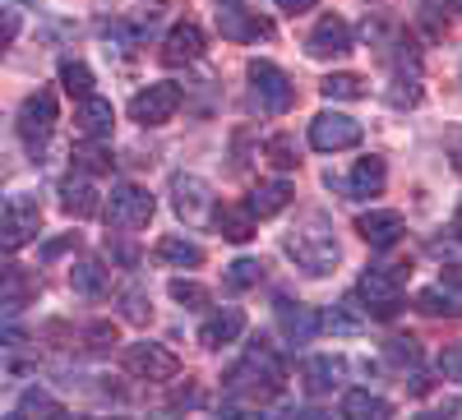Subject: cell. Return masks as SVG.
<instances>
[{
	"label": "cell",
	"mask_w": 462,
	"mask_h": 420,
	"mask_svg": "<svg viewBox=\"0 0 462 420\" xmlns=\"http://www.w3.org/2000/svg\"><path fill=\"white\" fill-rule=\"evenodd\" d=\"M370 324V315H365V305H361V296H346V300H337L333 310L324 315V328H333V333H342V337H352V333H361Z\"/></svg>",
	"instance_id": "cb8c5ba5"
},
{
	"label": "cell",
	"mask_w": 462,
	"mask_h": 420,
	"mask_svg": "<svg viewBox=\"0 0 462 420\" xmlns=\"http://www.w3.org/2000/svg\"><path fill=\"white\" fill-rule=\"evenodd\" d=\"M171 300H180L185 310H204V305H208L213 296H208V287H199V282H185V278H176V282H171Z\"/></svg>",
	"instance_id": "d590c367"
},
{
	"label": "cell",
	"mask_w": 462,
	"mask_h": 420,
	"mask_svg": "<svg viewBox=\"0 0 462 420\" xmlns=\"http://www.w3.org/2000/svg\"><path fill=\"white\" fill-rule=\"evenodd\" d=\"M152 5H162V0H152Z\"/></svg>",
	"instance_id": "681fc988"
},
{
	"label": "cell",
	"mask_w": 462,
	"mask_h": 420,
	"mask_svg": "<svg viewBox=\"0 0 462 420\" xmlns=\"http://www.w3.org/2000/svg\"><path fill=\"white\" fill-rule=\"evenodd\" d=\"M250 93H254L259 111H268V116H282V111L296 102L291 79H287L273 60H250Z\"/></svg>",
	"instance_id": "52a82bcc"
},
{
	"label": "cell",
	"mask_w": 462,
	"mask_h": 420,
	"mask_svg": "<svg viewBox=\"0 0 462 420\" xmlns=\"http://www.w3.org/2000/svg\"><path fill=\"white\" fill-rule=\"evenodd\" d=\"M23 5H32V0H23Z\"/></svg>",
	"instance_id": "f907efd6"
},
{
	"label": "cell",
	"mask_w": 462,
	"mask_h": 420,
	"mask_svg": "<svg viewBox=\"0 0 462 420\" xmlns=\"http://www.w3.org/2000/svg\"><path fill=\"white\" fill-rule=\"evenodd\" d=\"M383 180H389L383 162L379 158H361L352 167V176H346V195H352V199H370V195H379V189H383Z\"/></svg>",
	"instance_id": "44dd1931"
},
{
	"label": "cell",
	"mask_w": 462,
	"mask_h": 420,
	"mask_svg": "<svg viewBox=\"0 0 462 420\" xmlns=\"http://www.w3.org/2000/svg\"><path fill=\"white\" fill-rule=\"evenodd\" d=\"M291 204V185L287 180H259L254 189H250V199H245V208L254 213V217H273V213H282Z\"/></svg>",
	"instance_id": "ffe728a7"
},
{
	"label": "cell",
	"mask_w": 462,
	"mask_h": 420,
	"mask_svg": "<svg viewBox=\"0 0 462 420\" xmlns=\"http://www.w3.org/2000/svg\"><path fill=\"white\" fill-rule=\"evenodd\" d=\"M51 130H56V93H32V97H23V106H19V139L28 143V152H32V162H37V152H42V143L51 139Z\"/></svg>",
	"instance_id": "ba28073f"
},
{
	"label": "cell",
	"mask_w": 462,
	"mask_h": 420,
	"mask_svg": "<svg viewBox=\"0 0 462 420\" xmlns=\"http://www.w3.org/2000/svg\"><path fill=\"white\" fill-rule=\"evenodd\" d=\"M204 56V32L195 23H176L167 32V42H162V60L167 65H189V60H199Z\"/></svg>",
	"instance_id": "e0dca14e"
},
{
	"label": "cell",
	"mask_w": 462,
	"mask_h": 420,
	"mask_svg": "<svg viewBox=\"0 0 462 420\" xmlns=\"http://www.w3.org/2000/svg\"><path fill=\"white\" fill-rule=\"evenodd\" d=\"M226 388L236 393V397H250V402H268V397H278L287 388V365L259 337V342H250V347H245V361L226 374Z\"/></svg>",
	"instance_id": "6da1fadb"
},
{
	"label": "cell",
	"mask_w": 462,
	"mask_h": 420,
	"mask_svg": "<svg viewBox=\"0 0 462 420\" xmlns=\"http://www.w3.org/2000/svg\"><path fill=\"white\" fill-rule=\"evenodd\" d=\"M393 406L383 402L379 393H365V388H352L342 397V415H352V420H383Z\"/></svg>",
	"instance_id": "83f0119b"
},
{
	"label": "cell",
	"mask_w": 462,
	"mask_h": 420,
	"mask_svg": "<svg viewBox=\"0 0 462 420\" xmlns=\"http://www.w3.org/2000/svg\"><path fill=\"white\" fill-rule=\"evenodd\" d=\"M278 5H282L287 14H305V10H315V0H278Z\"/></svg>",
	"instance_id": "f6af8a7d"
},
{
	"label": "cell",
	"mask_w": 462,
	"mask_h": 420,
	"mask_svg": "<svg viewBox=\"0 0 462 420\" xmlns=\"http://www.w3.org/2000/svg\"><path fill=\"white\" fill-rule=\"evenodd\" d=\"M213 19H217V32L226 42H268V37H273V23L259 10H245L241 0H217Z\"/></svg>",
	"instance_id": "5b68a950"
},
{
	"label": "cell",
	"mask_w": 462,
	"mask_h": 420,
	"mask_svg": "<svg viewBox=\"0 0 462 420\" xmlns=\"http://www.w3.org/2000/svg\"><path fill=\"white\" fill-rule=\"evenodd\" d=\"M453 158H457V171H462V134L453 139Z\"/></svg>",
	"instance_id": "bcb514c9"
},
{
	"label": "cell",
	"mask_w": 462,
	"mask_h": 420,
	"mask_svg": "<svg viewBox=\"0 0 462 420\" xmlns=\"http://www.w3.org/2000/svg\"><path fill=\"white\" fill-rule=\"evenodd\" d=\"M305 51H310L315 60L346 56V51H352V28H346V19H337V14H324V19L315 23V32L305 37Z\"/></svg>",
	"instance_id": "5bb4252c"
},
{
	"label": "cell",
	"mask_w": 462,
	"mask_h": 420,
	"mask_svg": "<svg viewBox=\"0 0 462 420\" xmlns=\"http://www.w3.org/2000/svg\"><path fill=\"white\" fill-rule=\"evenodd\" d=\"M125 315H130L134 324H143V319H148V296H143L139 287H134V291H125Z\"/></svg>",
	"instance_id": "f35d334b"
},
{
	"label": "cell",
	"mask_w": 462,
	"mask_h": 420,
	"mask_svg": "<svg viewBox=\"0 0 462 420\" xmlns=\"http://www.w3.org/2000/svg\"><path fill=\"white\" fill-rule=\"evenodd\" d=\"M152 195L139 185H116L111 199H106V226H116V232H143V226L152 222Z\"/></svg>",
	"instance_id": "8992f818"
},
{
	"label": "cell",
	"mask_w": 462,
	"mask_h": 420,
	"mask_svg": "<svg viewBox=\"0 0 462 420\" xmlns=\"http://www.w3.org/2000/svg\"><path fill=\"white\" fill-rule=\"evenodd\" d=\"M74 171H79V176H102V171H111V152L102 148V139H88L84 148H74Z\"/></svg>",
	"instance_id": "f546056e"
},
{
	"label": "cell",
	"mask_w": 462,
	"mask_h": 420,
	"mask_svg": "<svg viewBox=\"0 0 462 420\" xmlns=\"http://www.w3.org/2000/svg\"><path fill=\"white\" fill-rule=\"evenodd\" d=\"M245 333V315L236 310V305H226V310H217L213 319H204V328H199V342L208 352H217V347H226V342H236Z\"/></svg>",
	"instance_id": "ac0fdd59"
},
{
	"label": "cell",
	"mask_w": 462,
	"mask_h": 420,
	"mask_svg": "<svg viewBox=\"0 0 462 420\" xmlns=\"http://www.w3.org/2000/svg\"><path fill=\"white\" fill-rule=\"evenodd\" d=\"M319 93L328 102H356V97H365V84L356 79V74H328V79L319 84Z\"/></svg>",
	"instance_id": "4dcf8cb0"
},
{
	"label": "cell",
	"mask_w": 462,
	"mask_h": 420,
	"mask_svg": "<svg viewBox=\"0 0 462 420\" xmlns=\"http://www.w3.org/2000/svg\"><path fill=\"white\" fill-rule=\"evenodd\" d=\"M402 263H379V269H370L356 287V296L365 300V315L370 319H393L402 310Z\"/></svg>",
	"instance_id": "3957f363"
},
{
	"label": "cell",
	"mask_w": 462,
	"mask_h": 420,
	"mask_svg": "<svg viewBox=\"0 0 462 420\" xmlns=\"http://www.w3.org/2000/svg\"><path fill=\"white\" fill-rule=\"evenodd\" d=\"M213 226H217V236L245 245V241L254 236V213H250V208H217V213H213Z\"/></svg>",
	"instance_id": "4316f807"
},
{
	"label": "cell",
	"mask_w": 462,
	"mask_h": 420,
	"mask_svg": "<svg viewBox=\"0 0 462 420\" xmlns=\"http://www.w3.org/2000/svg\"><path fill=\"white\" fill-rule=\"evenodd\" d=\"M60 208L69 217H93L97 213V189L88 185V176H69L60 185Z\"/></svg>",
	"instance_id": "603a6c76"
},
{
	"label": "cell",
	"mask_w": 462,
	"mask_h": 420,
	"mask_svg": "<svg viewBox=\"0 0 462 420\" xmlns=\"http://www.w3.org/2000/svg\"><path fill=\"white\" fill-rule=\"evenodd\" d=\"M37 291H42V282H37L32 269H23V263H5L0 269V310L5 315H19L23 305H32Z\"/></svg>",
	"instance_id": "4fadbf2b"
},
{
	"label": "cell",
	"mask_w": 462,
	"mask_h": 420,
	"mask_svg": "<svg viewBox=\"0 0 462 420\" xmlns=\"http://www.w3.org/2000/svg\"><path fill=\"white\" fill-rule=\"evenodd\" d=\"M69 287L79 291V296H102V291H106V269H102L97 259L74 263V269H69Z\"/></svg>",
	"instance_id": "f1b7e54d"
},
{
	"label": "cell",
	"mask_w": 462,
	"mask_h": 420,
	"mask_svg": "<svg viewBox=\"0 0 462 420\" xmlns=\"http://www.w3.org/2000/svg\"><path fill=\"white\" fill-rule=\"evenodd\" d=\"M453 232L462 236V208H457V217H453Z\"/></svg>",
	"instance_id": "7dc6e473"
},
{
	"label": "cell",
	"mask_w": 462,
	"mask_h": 420,
	"mask_svg": "<svg viewBox=\"0 0 462 420\" xmlns=\"http://www.w3.org/2000/svg\"><path fill=\"white\" fill-rule=\"evenodd\" d=\"M416 310L420 315H448V319H457L462 315V296L457 291H448L444 282H435V287H426V291H416Z\"/></svg>",
	"instance_id": "484cf974"
},
{
	"label": "cell",
	"mask_w": 462,
	"mask_h": 420,
	"mask_svg": "<svg viewBox=\"0 0 462 420\" xmlns=\"http://www.w3.org/2000/svg\"><path fill=\"white\" fill-rule=\"evenodd\" d=\"M60 84H65L69 97H88L93 93V69L84 60H65L60 65Z\"/></svg>",
	"instance_id": "1f68e13d"
},
{
	"label": "cell",
	"mask_w": 462,
	"mask_h": 420,
	"mask_svg": "<svg viewBox=\"0 0 462 420\" xmlns=\"http://www.w3.org/2000/svg\"><path fill=\"white\" fill-rule=\"evenodd\" d=\"M383 361L389 365H416L420 361V347L411 337H393V342H383Z\"/></svg>",
	"instance_id": "8d00e7d4"
},
{
	"label": "cell",
	"mask_w": 462,
	"mask_h": 420,
	"mask_svg": "<svg viewBox=\"0 0 462 420\" xmlns=\"http://www.w3.org/2000/svg\"><path fill=\"white\" fill-rule=\"evenodd\" d=\"M14 32H19V14L14 10H0V47H5Z\"/></svg>",
	"instance_id": "b9f144b4"
},
{
	"label": "cell",
	"mask_w": 462,
	"mask_h": 420,
	"mask_svg": "<svg viewBox=\"0 0 462 420\" xmlns=\"http://www.w3.org/2000/svg\"><path fill=\"white\" fill-rule=\"evenodd\" d=\"M448 5H453V10H457V14H462V0H448Z\"/></svg>",
	"instance_id": "c3c4849f"
},
{
	"label": "cell",
	"mask_w": 462,
	"mask_h": 420,
	"mask_svg": "<svg viewBox=\"0 0 462 420\" xmlns=\"http://www.w3.org/2000/svg\"><path fill=\"white\" fill-rule=\"evenodd\" d=\"M74 245H79V232H69V236H60V241H47V245H42V259H60V254L74 250Z\"/></svg>",
	"instance_id": "60d3db41"
},
{
	"label": "cell",
	"mask_w": 462,
	"mask_h": 420,
	"mask_svg": "<svg viewBox=\"0 0 462 420\" xmlns=\"http://www.w3.org/2000/svg\"><path fill=\"white\" fill-rule=\"evenodd\" d=\"M278 324H282V337L287 342H296V347H300V342H315V333L324 328V319L315 315V310H305V305H278Z\"/></svg>",
	"instance_id": "d6986e66"
},
{
	"label": "cell",
	"mask_w": 462,
	"mask_h": 420,
	"mask_svg": "<svg viewBox=\"0 0 462 420\" xmlns=\"http://www.w3.org/2000/svg\"><path fill=\"white\" fill-rule=\"evenodd\" d=\"M310 143L319 152H342V148H356L361 143V121L342 116V111H319L310 121Z\"/></svg>",
	"instance_id": "7c38bea8"
},
{
	"label": "cell",
	"mask_w": 462,
	"mask_h": 420,
	"mask_svg": "<svg viewBox=\"0 0 462 420\" xmlns=\"http://www.w3.org/2000/svg\"><path fill=\"white\" fill-rule=\"evenodd\" d=\"M439 374H444V379H457V384H462V342H453V347L439 356Z\"/></svg>",
	"instance_id": "74e56055"
},
{
	"label": "cell",
	"mask_w": 462,
	"mask_h": 420,
	"mask_svg": "<svg viewBox=\"0 0 462 420\" xmlns=\"http://www.w3.org/2000/svg\"><path fill=\"white\" fill-rule=\"evenodd\" d=\"M111 342H116V328L111 324H93L88 328V352H106Z\"/></svg>",
	"instance_id": "ab89813d"
},
{
	"label": "cell",
	"mask_w": 462,
	"mask_h": 420,
	"mask_svg": "<svg viewBox=\"0 0 462 420\" xmlns=\"http://www.w3.org/2000/svg\"><path fill=\"white\" fill-rule=\"evenodd\" d=\"M37 232H42V199L28 195V189L0 199V245L19 250V245L37 241Z\"/></svg>",
	"instance_id": "277c9868"
},
{
	"label": "cell",
	"mask_w": 462,
	"mask_h": 420,
	"mask_svg": "<svg viewBox=\"0 0 462 420\" xmlns=\"http://www.w3.org/2000/svg\"><path fill=\"white\" fill-rule=\"evenodd\" d=\"M171 208L180 222L189 226H204L213 217V189L204 176H189V171H176L171 176Z\"/></svg>",
	"instance_id": "9c48e42d"
},
{
	"label": "cell",
	"mask_w": 462,
	"mask_h": 420,
	"mask_svg": "<svg viewBox=\"0 0 462 420\" xmlns=\"http://www.w3.org/2000/svg\"><path fill=\"white\" fill-rule=\"evenodd\" d=\"M300 379H305V388H310L315 397H324V393H333L337 388V379H342V361H333V356H310L300 365Z\"/></svg>",
	"instance_id": "7402d4cb"
},
{
	"label": "cell",
	"mask_w": 462,
	"mask_h": 420,
	"mask_svg": "<svg viewBox=\"0 0 462 420\" xmlns=\"http://www.w3.org/2000/svg\"><path fill=\"white\" fill-rule=\"evenodd\" d=\"M287 254L296 259V269H305L310 278H324V273H333V263L342 259V250H337V236H333V226H328V217H319V213H310L296 232L287 236Z\"/></svg>",
	"instance_id": "7a4b0ae2"
},
{
	"label": "cell",
	"mask_w": 462,
	"mask_h": 420,
	"mask_svg": "<svg viewBox=\"0 0 462 420\" xmlns=\"http://www.w3.org/2000/svg\"><path fill=\"white\" fill-rule=\"evenodd\" d=\"M356 232H361V241L370 245V250H389V245H398L402 241V217L393 213V208H374V213H361L356 217Z\"/></svg>",
	"instance_id": "9a60e30c"
},
{
	"label": "cell",
	"mask_w": 462,
	"mask_h": 420,
	"mask_svg": "<svg viewBox=\"0 0 462 420\" xmlns=\"http://www.w3.org/2000/svg\"><path fill=\"white\" fill-rule=\"evenodd\" d=\"M106 250H111L116 259H121V263H125V269H134V263H139V254H134L130 245H106Z\"/></svg>",
	"instance_id": "7bdbcfd3"
},
{
	"label": "cell",
	"mask_w": 462,
	"mask_h": 420,
	"mask_svg": "<svg viewBox=\"0 0 462 420\" xmlns=\"http://www.w3.org/2000/svg\"><path fill=\"white\" fill-rule=\"evenodd\" d=\"M176 111H180V84H148L130 102V121H139V125H167Z\"/></svg>",
	"instance_id": "8fae6325"
},
{
	"label": "cell",
	"mask_w": 462,
	"mask_h": 420,
	"mask_svg": "<svg viewBox=\"0 0 462 420\" xmlns=\"http://www.w3.org/2000/svg\"><path fill=\"white\" fill-rule=\"evenodd\" d=\"M152 254H158V263H167V269H199L204 263V250L185 236H162Z\"/></svg>",
	"instance_id": "d4e9b609"
},
{
	"label": "cell",
	"mask_w": 462,
	"mask_h": 420,
	"mask_svg": "<svg viewBox=\"0 0 462 420\" xmlns=\"http://www.w3.org/2000/svg\"><path fill=\"white\" fill-rule=\"evenodd\" d=\"M125 370L134 379H148V384H167V379L180 374V361L162 347V342H134L125 352Z\"/></svg>",
	"instance_id": "30bf717a"
},
{
	"label": "cell",
	"mask_w": 462,
	"mask_h": 420,
	"mask_svg": "<svg viewBox=\"0 0 462 420\" xmlns=\"http://www.w3.org/2000/svg\"><path fill=\"white\" fill-rule=\"evenodd\" d=\"M263 152H268V162H273L278 171H296L300 167V158H296V139L291 134H273L263 143Z\"/></svg>",
	"instance_id": "d6a6232c"
},
{
	"label": "cell",
	"mask_w": 462,
	"mask_h": 420,
	"mask_svg": "<svg viewBox=\"0 0 462 420\" xmlns=\"http://www.w3.org/2000/svg\"><path fill=\"white\" fill-rule=\"evenodd\" d=\"M111 125H116V111L106 97H79V106H74V130H79L84 139H111Z\"/></svg>",
	"instance_id": "2e32d148"
},
{
	"label": "cell",
	"mask_w": 462,
	"mask_h": 420,
	"mask_svg": "<svg viewBox=\"0 0 462 420\" xmlns=\"http://www.w3.org/2000/svg\"><path fill=\"white\" fill-rule=\"evenodd\" d=\"M259 282H263V263L259 259H236L226 269V287L231 291H245V287H259Z\"/></svg>",
	"instance_id": "e575fe53"
},
{
	"label": "cell",
	"mask_w": 462,
	"mask_h": 420,
	"mask_svg": "<svg viewBox=\"0 0 462 420\" xmlns=\"http://www.w3.org/2000/svg\"><path fill=\"white\" fill-rule=\"evenodd\" d=\"M444 287H448V291H457V296H462V263H453V269H448V273H444Z\"/></svg>",
	"instance_id": "ee69618b"
},
{
	"label": "cell",
	"mask_w": 462,
	"mask_h": 420,
	"mask_svg": "<svg viewBox=\"0 0 462 420\" xmlns=\"http://www.w3.org/2000/svg\"><path fill=\"white\" fill-rule=\"evenodd\" d=\"M14 415H65V406H60L51 393H42V388H28V393L19 397Z\"/></svg>",
	"instance_id": "836d02e7"
}]
</instances>
